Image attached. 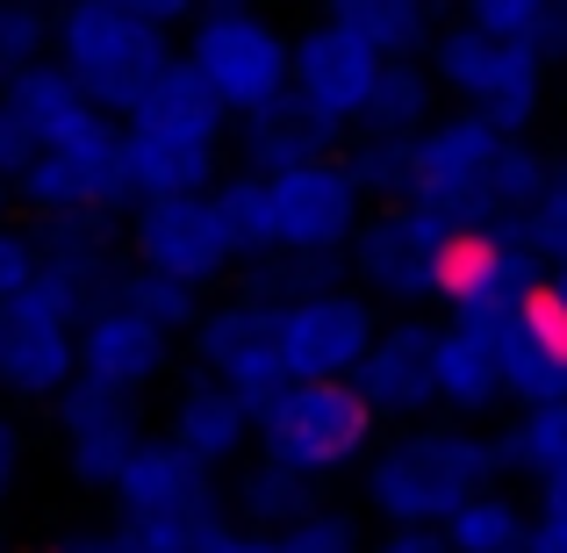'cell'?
Instances as JSON below:
<instances>
[{
    "instance_id": "9c48e42d",
    "label": "cell",
    "mask_w": 567,
    "mask_h": 553,
    "mask_svg": "<svg viewBox=\"0 0 567 553\" xmlns=\"http://www.w3.org/2000/svg\"><path fill=\"white\" fill-rule=\"evenodd\" d=\"M123 245H130L137 266L194 280V288L237 274V245H230V231H223V216H216L208 194H144V202L130 208Z\"/></svg>"
},
{
    "instance_id": "f546056e",
    "label": "cell",
    "mask_w": 567,
    "mask_h": 553,
    "mask_svg": "<svg viewBox=\"0 0 567 553\" xmlns=\"http://www.w3.org/2000/svg\"><path fill=\"white\" fill-rule=\"evenodd\" d=\"M309 511H317V474L280 468V460H266V453H259V468L237 474V518H245L251 532H280Z\"/></svg>"
},
{
    "instance_id": "f1b7e54d",
    "label": "cell",
    "mask_w": 567,
    "mask_h": 553,
    "mask_svg": "<svg viewBox=\"0 0 567 553\" xmlns=\"http://www.w3.org/2000/svg\"><path fill=\"white\" fill-rule=\"evenodd\" d=\"M431 115H439V72L424 58H388L374 94H367L360 137H416Z\"/></svg>"
},
{
    "instance_id": "2e32d148",
    "label": "cell",
    "mask_w": 567,
    "mask_h": 553,
    "mask_svg": "<svg viewBox=\"0 0 567 553\" xmlns=\"http://www.w3.org/2000/svg\"><path fill=\"white\" fill-rule=\"evenodd\" d=\"M496 367H503V396L517 410L567 402V317L546 303V288L496 324Z\"/></svg>"
},
{
    "instance_id": "5b68a950",
    "label": "cell",
    "mask_w": 567,
    "mask_h": 553,
    "mask_svg": "<svg viewBox=\"0 0 567 553\" xmlns=\"http://www.w3.org/2000/svg\"><path fill=\"white\" fill-rule=\"evenodd\" d=\"M503 130L474 109L431 115L410 144V202L445 216L453 231L496 223V166H503Z\"/></svg>"
},
{
    "instance_id": "44dd1931",
    "label": "cell",
    "mask_w": 567,
    "mask_h": 553,
    "mask_svg": "<svg viewBox=\"0 0 567 553\" xmlns=\"http://www.w3.org/2000/svg\"><path fill=\"white\" fill-rule=\"evenodd\" d=\"M166 439L187 446L202 468H230V460L245 453L251 439H259V410H251L237 388H223V381H208V373H194L181 396H173Z\"/></svg>"
},
{
    "instance_id": "f5cc1de1",
    "label": "cell",
    "mask_w": 567,
    "mask_h": 553,
    "mask_svg": "<svg viewBox=\"0 0 567 553\" xmlns=\"http://www.w3.org/2000/svg\"><path fill=\"white\" fill-rule=\"evenodd\" d=\"M0 360H8V303H0Z\"/></svg>"
},
{
    "instance_id": "3957f363",
    "label": "cell",
    "mask_w": 567,
    "mask_h": 553,
    "mask_svg": "<svg viewBox=\"0 0 567 553\" xmlns=\"http://www.w3.org/2000/svg\"><path fill=\"white\" fill-rule=\"evenodd\" d=\"M424 65L439 72L445 94H460V109L488 115L503 137H525V130L539 123V109H546V72H554L539 51H532V43L488 37V29H474V22H445L439 37H431Z\"/></svg>"
},
{
    "instance_id": "5bb4252c",
    "label": "cell",
    "mask_w": 567,
    "mask_h": 553,
    "mask_svg": "<svg viewBox=\"0 0 567 553\" xmlns=\"http://www.w3.org/2000/svg\"><path fill=\"white\" fill-rule=\"evenodd\" d=\"M374 303L360 288H309L295 303H280V360L288 381H331L352 373L374 346Z\"/></svg>"
},
{
    "instance_id": "ee69618b",
    "label": "cell",
    "mask_w": 567,
    "mask_h": 553,
    "mask_svg": "<svg viewBox=\"0 0 567 553\" xmlns=\"http://www.w3.org/2000/svg\"><path fill=\"white\" fill-rule=\"evenodd\" d=\"M367 553H453L439 525H388V540H374Z\"/></svg>"
},
{
    "instance_id": "7c38bea8",
    "label": "cell",
    "mask_w": 567,
    "mask_h": 553,
    "mask_svg": "<svg viewBox=\"0 0 567 553\" xmlns=\"http://www.w3.org/2000/svg\"><path fill=\"white\" fill-rule=\"evenodd\" d=\"M266 181H274L280 252H352V237L367 223V187L352 181V166L338 152L288 166V173H266Z\"/></svg>"
},
{
    "instance_id": "1f68e13d",
    "label": "cell",
    "mask_w": 567,
    "mask_h": 553,
    "mask_svg": "<svg viewBox=\"0 0 567 553\" xmlns=\"http://www.w3.org/2000/svg\"><path fill=\"white\" fill-rule=\"evenodd\" d=\"M560 460H567V402H532V410L496 439V468L503 474H532V482H546Z\"/></svg>"
},
{
    "instance_id": "f6af8a7d",
    "label": "cell",
    "mask_w": 567,
    "mask_h": 553,
    "mask_svg": "<svg viewBox=\"0 0 567 553\" xmlns=\"http://www.w3.org/2000/svg\"><path fill=\"white\" fill-rule=\"evenodd\" d=\"M202 553H280V546H274V532H251V525H230V518H223L202 540Z\"/></svg>"
},
{
    "instance_id": "ac0fdd59",
    "label": "cell",
    "mask_w": 567,
    "mask_h": 553,
    "mask_svg": "<svg viewBox=\"0 0 567 553\" xmlns=\"http://www.w3.org/2000/svg\"><path fill=\"white\" fill-rule=\"evenodd\" d=\"M352 381L374 402V417H424L439 402V331L416 317L388 324V331H374L367 360L352 367Z\"/></svg>"
},
{
    "instance_id": "e575fe53",
    "label": "cell",
    "mask_w": 567,
    "mask_h": 553,
    "mask_svg": "<svg viewBox=\"0 0 567 553\" xmlns=\"http://www.w3.org/2000/svg\"><path fill=\"white\" fill-rule=\"evenodd\" d=\"M115 303L144 309L166 338H187L194 324H202V288H194V280H173V274H152V266H137V259L115 280Z\"/></svg>"
},
{
    "instance_id": "8fae6325",
    "label": "cell",
    "mask_w": 567,
    "mask_h": 553,
    "mask_svg": "<svg viewBox=\"0 0 567 553\" xmlns=\"http://www.w3.org/2000/svg\"><path fill=\"white\" fill-rule=\"evenodd\" d=\"M194 367L208 381L237 388V396L259 410L274 388H288V360H280V303H259V295H230V303L202 309L194 324Z\"/></svg>"
},
{
    "instance_id": "d6a6232c",
    "label": "cell",
    "mask_w": 567,
    "mask_h": 553,
    "mask_svg": "<svg viewBox=\"0 0 567 553\" xmlns=\"http://www.w3.org/2000/svg\"><path fill=\"white\" fill-rule=\"evenodd\" d=\"M346 252H266V259H245V288L237 295H259V303H295L309 288H338L346 274Z\"/></svg>"
},
{
    "instance_id": "d6986e66",
    "label": "cell",
    "mask_w": 567,
    "mask_h": 553,
    "mask_svg": "<svg viewBox=\"0 0 567 553\" xmlns=\"http://www.w3.org/2000/svg\"><path fill=\"white\" fill-rule=\"evenodd\" d=\"M37 259L51 274H65L86 303H115V280L130 266V245H115L109 208H65V216H37Z\"/></svg>"
},
{
    "instance_id": "83f0119b",
    "label": "cell",
    "mask_w": 567,
    "mask_h": 553,
    "mask_svg": "<svg viewBox=\"0 0 567 553\" xmlns=\"http://www.w3.org/2000/svg\"><path fill=\"white\" fill-rule=\"evenodd\" d=\"M323 14L367 37L381 58H424L439 37V0H323Z\"/></svg>"
},
{
    "instance_id": "db71d44e",
    "label": "cell",
    "mask_w": 567,
    "mask_h": 553,
    "mask_svg": "<svg viewBox=\"0 0 567 553\" xmlns=\"http://www.w3.org/2000/svg\"><path fill=\"white\" fill-rule=\"evenodd\" d=\"M8 208H14V187H8V181H0V216H8Z\"/></svg>"
},
{
    "instance_id": "7dc6e473",
    "label": "cell",
    "mask_w": 567,
    "mask_h": 553,
    "mask_svg": "<svg viewBox=\"0 0 567 553\" xmlns=\"http://www.w3.org/2000/svg\"><path fill=\"white\" fill-rule=\"evenodd\" d=\"M115 8H130V14H144V22L173 29V22H194V14H202L208 0H115Z\"/></svg>"
},
{
    "instance_id": "8992f818",
    "label": "cell",
    "mask_w": 567,
    "mask_h": 553,
    "mask_svg": "<svg viewBox=\"0 0 567 553\" xmlns=\"http://www.w3.org/2000/svg\"><path fill=\"white\" fill-rule=\"evenodd\" d=\"M546 288V259L539 245L525 237V216L517 223H474V231H453L439 259V303L445 324H482L496 331L517 303Z\"/></svg>"
},
{
    "instance_id": "b9f144b4",
    "label": "cell",
    "mask_w": 567,
    "mask_h": 553,
    "mask_svg": "<svg viewBox=\"0 0 567 553\" xmlns=\"http://www.w3.org/2000/svg\"><path fill=\"white\" fill-rule=\"evenodd\" d=\"M29 274H37V231L0 216V303H14L29 288Z\"/></svg>"
},
{
    "instance_id": "681fc988",
    "label": "cell",
    "mask_w": 567,
    "mask_h": 553,
    "mask_svg": "<svg viewBox=\"0 0 567 553\" xmlns=\"http://www.w3.org/2000/svg\"><path fill=\"white\" fill-rule=\"evenodd\" d=\"M51 553H123V532H65Z\"/></svg>"
},
{
    "instance_id": "277c9868",
    "label": "cell",
    "mask_w": 567,
    "mask_h": 553,
    "mask_svg": "<svg viewBox=\"0 0 567 553\" xmlns=\"http://www.w3.org/2000/svg\"><path fill=\"white\" fill-rule=\"evenodd\" d=\"M374 402L360 396L352 373L331 381H288L259 402V453L302 474H338L374 446Z\"/></svg>"
},
{
    "instance_id": "7402d4cb",
    "label": "cell",
    "mask_w": 567,
    "mask_h": 553,
    "mask_svg": "<svg viewBox=\"0 0 567 553\" xmlns=\"http://www.w3.org/2000/svg\"><path fill=\"white\" fill-rule=\"evenodd\" d=\"M0 381L29 402H58L80 381V324L37 317V309H8V360H0Z\"/></svg>"
},
{
    "instance_id": "9f6ffc18",
    "label": "cell",
    "mask_w": 567,
    "mask_h": 553,
    "mask_svg": "<svg viewBox=\"0 0 567 553\" xmlns=\"http://www.w3.org/2000/svg\"><path fill=\"white\" fill-rule=\"evenodd\" d=\"M0 553H8V540H0Z\"/></svg>"
},
{
    "instance_id": "11a10c76",
    "label": "cell",
    "mask_w": 567,
    "mask_h": 553,
    "mask_svg": "<svg viewBox=\"0 0 567 553\" xmlns=\"http://www.w3.org/2000/svg\"><path fill=\"white\" fill-rule=\"evenodd\" d=\"M208 8H251V0H208Z\"/></svg>"
},
{
    "instance_id": "7bdbcfd3",
    "label": "cell",
    "mask_w": 567,
    "mask_h": 553,
    "mask_svg": "<svg viewBox=\"0 0 567 553\" xmlns=\"http://www.w3.org/2000/svg\"><path fill=\"white\" fill-rule=\"evenodd\" d=\"M43 152V144L37 137H29V123H22V115H14L8 109V101H0V181H22V173H29V158H37Z\"/></svg>"
},
{
    "instance_id": "603a6c76",
    "label": "cell",
    "mask_w": 567,
    "mask_h": 553,
    "mask_svg": "<svg viewBox=\"0 0 567 553\" xmlns=\"http://www.w3.org/2000/svg\"><path fill=\"white\" fill-rule=\"evenodd\" d=\"M0 101L29 123L37 144H65V137H80L86 123H101V109L80 94V80H72L58 58H29V65L0 72Z\"/></svg>"
},
{
    "instance_id": "4316f807",
    "label": "cell",
    "mask_w": 567,
    "mask_h": 553,
    "mask_svg": "<svg viewBox=\"0 0 567 553\" xmlns=\"http://www.w3.org/2000/svg\"><path fill=\"white\" fill-rule=\"evenodd\" d=\"M439 402L460 417H482L503 402L496 331H482V324H445L439 331Z\"/></svg>"
},
{
    "instance_id": "d4e9b609",
    "label": "cell",
    "mask_w": 567,
    "mask_h": 553,
    "mask_svg": "<svg viewBox=\"0 0 567 553\" xmlns=\"http://www.w3.org/2000/svg\"><path fill=\"white\" fill-rule=\"evenodd\" d=\"M216 158L223 144H187V137H158V130L123 123V166H130V194H208L216 187Z\"/></svg>"
},
{
    "instance_id": "484cf974",
    "label": "cell",
    "mask_w": 567,
    "mask_h": 553,
    "mask_svg": "<svg viewBox=\"0 0 567 553\" xmlns=\"http://www.w3.org/2000/svg\"><path fill=\"white\" fill-rule=\"evenodd\" d=\"M130 123H137V130H158V137H187V144H223L230 109L208 94V80L187 65V58H173V65L152 80V94L130 109Z\"/></svg>"
},
{
    "instance_id": "9a60e30c",
    "label": "cell",
    "mask_w": 567,
    "mask_h": 553,
    "mask_svg": "<svg viewBox=\"0 0 567 553\" xmlns=\"http://www.w3.org/2000/svg\"><path fill=\"white\" fill-rule=\"evenodd\" d=\"M58 439H65V468L80 489H115L123 460L137 453L144 424H137V396L101 381H72L58 396Z\"/></svg>"
},
{
    "instance_id": "7a4b0ae2",
    "label": "cell",
    "mask_w": 567,
    "mask_h": 553,
    "mask_svg": "<svg viewBox=\"0 0 567 553\" xmlns=\"http://www.w3.org/2000/svg\"><path fill=\"white\" fill-rule=\"evenodd\" d=\"M51 58L80 80V94L94 101L101 115L130 123V109L152 94V80L181 51H173V37L158 22L115 8V0H65V8H58V29H51Z\"/></svg>"
},
{
    "instance_id": "836d02e7",
    "label": "cell",
    "mask_w": 567,
    "mask_h": 553,
    "mask_svg": "<svg viewBox=\"0 0 567 553\" xmlns=\"http://www.w3.org/2000/svg\"><path fill=\"white\" fill-rule=\"evenodd\" d=\"M525 525H532V518L517 511L503 489H482V496H467L439 532H445L453 553H517V546H525Z\"/></svg>"
},
{
    "instance_id": "bcb514c9",
    "label": "cell",
    "mask_w": 567,
    "mask_h": 553,
    "mask_svg": "<svg viewBox=\"0 0 567 553\" xmlns=\"http://www.w3.org/2000/svg\"><path fill=\"white\" fill-rule=\"evenodd\" d=\"M517 553H567V511L539 503V518L525 525V546H517Z\"/></svg>"
},
{
    "instance_id": "cb8c5ba5",
    "label": "cell",
    "mask_w": 567,
    "mask_h": 553,
    "mask_svg": "<svg viewBox=\"0 0 567 553\" xmlns=\"http://www.w3.org/2000/svg\"><path fill=\"white\" fill-rule=\"evenodd\" d=\"M245 123V173H288V166H309V158H323V152H338V130L323 123V115H309L295 94H280V101H266V109H251V115H237Z\"/></svg>"
},
{
    "instance_id": "6da1fadb",
    "label": "cell",
    "mask_w": 567,
    "mask_h": 553,
    "mask_svg": "<svg viewBox=\"0 0 567 553\" xmlns=\"http://www.w3.org/2000/svg\"><path fill=\"white\" fill-rule=\"evenodd\" d=\"M496 439L467 424H424L388 439V453H374L367 468V503L388 525H445L467 496L496 489Z\"/></svg>"
},
{
    "instance_id": "52a82bcc",
    "label": "cell",
    "mask_w": 567,
    "mask_h": 553,
    "mask_svg": "<svg viewBox=\"0 0 567 553\" xmlns=\"http://www.w3.org/2000/svg\"><path fill=\"white\" fill-rule=\"evenodd\" d=\"M181 58L202 72L208 94H216L230 115H251V109H266V101L288 94L295 43L280 37L259 8H202Z\"/></svg>"
},
{
    "instance_id": "60d3db41",
    "label": "cell",
    "mask_w": 567,
    "mask_h": 553,
    "mask_svg": "<svg viewBox=\"0 0 567 553\" xmlns=\"http://www.w3.org/2000/svg\"><path fill=\"white\" fill-rule=\"evenodd\" d=\"M546 14H554V0H467L474 29H488V37H517V43L539 37Z\"/></svg>"
},
{
    "instance_id": "30bf717a",
    "label": "cell",
    "mask_w": 567,
    "mask_h": 553,
    "mask_svg": "<svg viewBox=\"0 0 567 553\" xmlns=\"http://www.w3.org/2000/svg\"><path fill=\"white\" fill-rule=\"evenodd\" d=\"M453 245V223L431 216L416 202H388L381 216L360 223L352 237V274H360L367 295H388V303H439V259Z\"/></svg>"
},
{
    "instance_id": "4dcf8cb0",
    "label": "cell",
    "mask_w": 567,
    "mask_h": 553,
    "mask_svg": "<svg viewBox=\"0 0 567 553\" xmlns=\"http://www.w3.org/2000/svg\"><path fill=\"white\" fill-rule=\"evenodd\" d=\"M208 202H216L223 231H230V245H237V266L280 252V237H274V181H266V173H230V181L208 187Z\"/></svg>"
},
{
    "instance_id": "e0dca14e",
    "label": "cell",
    "mask_w": 567,
    "mask_h": 553,
    "mask_svg": "<svg viewBox=\"0 0 567 553\" xmlns=\"http://www.w3.org/2000/svg\"><path fill=\"white\" fill-rule=\"evenodd\" d=\"M166 352H173V338L130 303H94L80 317V381L137 396V388H152L166 373Z\"/></svg>"
},
{
    "instance_id": "ab89813d",
    "label": "cell",
    "mask_w": 567,
    "mask_h": 553,
    "mask_svg": "<svg viewBox=\"0 0 567 553\" xmlns=\"http://www.w3.org/2000/svg\"><path fill=\"white\" fill-rule=\"evenodd\" d=\"M274 546L280 553H367L360 546V525H352L346 511H323V503L309 518H295V525H280Z\"/></svg>"
},
{
    "instance_id": "ba28073f",
    "label": "cell",
    "mask_w": 567,
    "mask_h": 553,
    "mask_svg": "<svg viewBox=\"0 0 567 553\" xmlns=\"http://www.w3.org/2000/svg\"><path fill=\"white\" fill-rule=\"evenodd\" d=\"M14 202H22L29 216H65V208H109V216H123V208H137L130 166H123V123L101 115L80 137L43 144V152L29 158V173L14 181Z\"/></svg>"
},
{
    "instance_id": "8d00e7d4",
    "label": "cell",
    "mask_w": 567,
    "mask_h": 553,
    "mask_svg": "<svg viewBox=\"0 0 567 553\" xmlns=\"http://www.w3.org/2000/svg\"><path fill=\"white\" fill-rule=\"evenodd\" d=\"M410 144L416 137H360L346 152V166L367 187V202H410Z\"/></svg>"
},
{
    "instance_id": "d590c367",
    "label": "cell",
    "mask_w": 567,
    "mask_h": 553,
    "mask_svg": "<svg viewBox=\"0 0 567 553\" xmlns=\"http://www.w3.org/2000/svg\"><path fill=\"white\" fill-rule=\"evenodd\" d=\"M223 525V511H130L123 525V553H202V540Z\"/></svg>"
},
{
    "instance_id": "ffe728a7",
    "label": "cell",
    "mask_w": 567,
    "mask_h": 553,
    "mask_svg": "<svg viewBox=\"0 0 567 553\" xmlns=\"http://www.w3.org/2000/svg\"><path fill=\"white\" fill-rule=\"evenodd\" d=\"M115 503L130 511H223L216 503V468H202V460L187 453V446L173 439H137V453L123 460V474H115L109 489Z\"/></svg>"
},
{
    "instance_id": "816d5d0a",
    "label": "cell",
    "mask_w": 567,
    "mask_h": 553,
    "mask_svg": "<svg viewBox=\"0 0 567 553\" xmlns=\"http://www.w3.org/2000/svg\"><path fill=\"white\" fill-rule=\"evenodd\" d=\"M546 303H554L560 317H567V259H560V266H546Z\"/></svg>"
},
{
    "instance_id": "4fadbf2b",
    "label": "cell",
    "mask_w": 567,
    "mask_h": 553,
    "mask_svg": "<svg viewBox=\"0 0 567 553\" xmlns=\"http://www.w3.org/2000/svg\"><path fill=\"white\" fill-rule=\"evenodd\" d=\"M388 58L374 51L367 37H352L346 22H309L302 37H295V65H288V94L302 101L309 115H323V123L346 137V130H360L367 115V94H374Z\"/></svg>"
},
{
    "instance_id": "f907efd6",
    "label": "cell",
    "mask_w": 567,
    "mask_h": 553,
    "mask_svg": "<svg viewBox=\"0 0 567 553\" xmlns=\"http://www.w3.org/2000/svg\"><path fill=\"white\" fill-rule=\"evenodd\" d=\"M539 503H554V511H567V460H560V468L539 482Z\"/></svg>"
},
{
    "instance_id": "f35d334b",
    "label": "cell",
    "mask_w": 567,
    "mask_h": 553,
    "mask_svg": "<svg viewBox=\"0 0 567 553\" xmlns=\"http://www.w3.org/2000/svg\"><path fill=\"white\" fill-rule=\"evenodd\" d=\"M525 237L539 245V259H546V266H560V259H567V158H554V173H546L539 202L525 208Z\"/></svg>"
},
{
    "instance_id": "74e56055",
    "label": "cell",
    "mask_w": 567,
    "mask_h": 553,
    "mask_svg": "<svg viewBox=\"0 0 567 553\" xmlns=\"http://www.w3.org/2000/svg\"><path fill=\"white\" fill-rule=\"evenodd\" d=\"M51 29H58V8H43V0H0V72L29 65V58H51Z\"/></svg>"
},
{
    "instance_id": "c3c4849f",
    "label": "cell",
    "mask_w": 567,
    "mask_h": 553,
    "mask_svg": "<svg viewBox=\"0 0 567 553\" xmlns=\"http://www.w3.org/2000/svg\"><path fill=\"white\" fill-rule=\"evenodd\" d=\"M14 474H22V431H14V417H0V503L14 496Z\"/></svg>"
}]
</instances>
